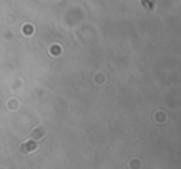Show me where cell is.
I'll return each instance as SVG.
<instances>
[{"mask_svg":"<svg viewBox=\"0 0 181 169\" xmlns=\"http://www.w3.org/2000/svg\"><path fill=\"white\" fill-rule=\"evenodd\" d=\"M37 142L34 139H30V141H26V142H22V146H21V152L22 153H34V152L37 150Z\"/></svg>","mask_w":181,"mask_h":169,"instance_id":"1","label":"cell"},{"mask_svg":"<svg viewBox=\"0 0 181 169\" xmlns=\"http://www.w3.org/2000/svg\"><path fill=\"white\" fill-rule=\"evenodd\" d=\"M45 134H46V131H45V126H35V128H34V131H32V136H34L35 139L45 138Z\"/></svg>","mask_w":181,"mask_h":169,"instance_id":"2","label":"cell"},{"mask_svg":"<svg viewBox=\"0 0 181 169\" xmlns=\"http://www.w3.org/2000/svg\"><path fill=\"white\" fill-rule=\"evenodd\" d=\"M140 166H141V163L138 161V160H132V163L129 161V167L130 169H140Z\"/></svg>","mask_w":181,"mask_h":169,"instance_id":"3","label":"cell"},{"mask_svg":"<svg viewBox=\"0 0 181 169\" xmlns=\"http://www.w3.org/2000/svg\"><path fill=\"white\" fill-rule=\"evenodd\" d=\"M10 104H11V106H10V109H11V111H13V109H18V108H19L18 101H10Z\"/></svg>","mask_w":181,"mask_h":169,"instance_id":"4","label":"cell"},{"mask_svg":"<svg viewBox=\"0 0 181 169\" xmlns=\"http://www.w3.org/2000/svg\"><path fill=\"white\" fill-rule=\"evenodd\" d=\"M32 32H34L32 30V26H26L24 27V33H32Z\"/></svg>","mask_w":181,"mask_h":169,"instance_id":"5","label":"cell"},{"mask_svg":"<svg viewBox=\"0 0 181 169\" xmlns=\"http://www.w3.org/2000/svg\"><path fill=\"white\" fill-rule=\"evenodd\" d=\"M157 122H165V119H164V112H159V114H157Z\"/></svg>","mask_w":181,"mask_h":169,"instance_id":"6","label":"cell"}]
</instances>
